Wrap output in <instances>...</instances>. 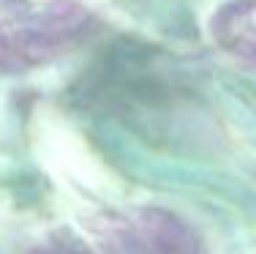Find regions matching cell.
<instances>
[{"label":"cell","instance_id":"cell-1","mask_svg":"<svg viewBox=\"0 0 256 254\" xmlns=\"http://www.w3.org/2000/svg\"><path fill=\"white\" fill-rule=\"evenodd\" d=\"M84 25L68 3L0 0V71H20L60 55Z\"/></svg>","mask_w":256,"mask_h":254},{"label":"cell","instance_id":"cell-2","mask_svg":"<svg viewBox=\"0 0 256 254\" xmlns=\"http://www.w3.org/2000/svg\"><path fill=\"white\" fill-rule=\"evenodd\" d=\"M84 254H202V246H199L196 232L186 221H180L166 210L148 208L109 221L98 249Z\"/></svg>","mask_w":256,"mask_h":254},{"label":"cell","instance_id":"cell-3","mask_svg":"<svg viewBox=\"0 0 256 254\" xmlns=\"http://www.w3.org/2000/svg\"><path fill=\"white\" fill-rule=\"evenodd\" d=\"M212 39L237 58L256 60V0H232L212 17Z\"/></svg>","mask_w":256,"mask_h":254}]
</instances>
